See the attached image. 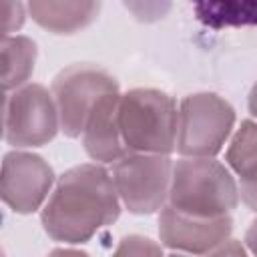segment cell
<instances>
[{"mask_svg": "<svg viewBox=\"0 0 257 257\" xmlns=\"http://www.w3.org/2000/svg\"><path fill=\"white\" fill-rule=\"evenodd\" d=\"M112 173L102 163H82L64 171L40 213L44 233L58 243H86L120 215Z\"/></svg>", "mask_w": 257, "mask_h": 257, "instance_id": "6da1fadb", "label": "cell"}, {"mask_svg": "<svg viewBox=\"0 0 257 257\" xmlns=\"http://www.w3.org/2000/svg\"><path fill=\"white\" fill-rule=\"evenodd\" d=\"M239 185L233 171L215 157H181L173 163L169 201L177 211L221 217L239 205Z\"/></svg>", "mask_w": 257, "mask_h": 257, "instance_id": "7a4b0ae2", "label": "cell"}, {"mask_svg": "<svg viewBox=\"0 0 257 257\" xmlns=\"http://www.w3.org/2000/svg\"><path fill=\"white\" fill-rule=\"evenodd\" d=\"M177 102L157 88H131L120 94L118 126L126 151L171 155L177 151Z\"/></svg>", "mask_w": 257, "mask_h": 257, "instance_id": "3957f363", "label": "cell"}, {"mask_svg": "<svg viewBox=\"0 0 257 257\" xmlns=\"http://www.w3.org/2000/svg\"><path fill=\"white\" fill-rule=\"evenodd\" d=\"M235 126L233 106L215 92L187 94L179 104L177 153L181 157H215Z\"/></svg>", "mask_w": 257, "mask_h": 257, "instance_id": "277c9868", "label": "cell"}, {"mask_svg": "<svg viewBox=\"0 0 257 257\" xmlns=\"http://www.w3.org/2000/svg\"><path fill=\"white\" fill-rule=\"evenodd\" d=\"M2 128L4 141L14 149H34L50 143L60 131L52 90L36 82H26L4 92Z\"/></svg>", "mask_w": 257, "mask_h": 257, "instance_id": "5b68a950", "label": "cell"}, {"mask_svg": "<svg viewBox=\"0 0 257 257\" xmlns=\"http://www.w3.org/2000/svg\"><path fill=\"white\" fill-rule=\"evenodd\" d=\"M112 179L124 209L133 215L159 213L169 201L171 155L128 151L112 163Z\"/></svg>", "mask_w": 257, "mask_h": 257, "instance_id": "8992f818", "label": "cell"}, {"mask_svg": "<svg viewBox=\"0 0 257 257\" xmlns=\"http://www.w3.org/2000/svg\"><path fill=\"white\" fill-rule=\"evenodd\" d=\"M52 96L60 116V131L68 139H78L96 102L118 92V80L94 64H70L52 80Z\"/></svg>", "mask_w": 257, "mask_h": 257, "instance_id": "52a82bcc", "label": "cell"}, {"mask_svg": "<svg viewBox=\"0 0 257 257\" xmlns=\"http://www.w3.org/2000/svg\"><path fill=\"white\" fill-rule=\"evenodd\" d=\"M54 183V171L40 155L18 149L4 155L0 197L14 213L28 215L42 209Z\"/></svg>", "mask_w": 257, "mask_h": 257, "instance_id": "ba28073f", "label": "cell"}, {"mask_svg": "<svg viewBox=\"0 0 257 257\" xmlns=\"http://www.w3.org/2000/svg\"><path fill=\"white\" fill-rule=\"evenodd\" d=\"M233 233L231 215L203 217L191 215L165 205L159 211V237L161 243L177 253L209 255Z\"/></svg>", "mask_w": 257, "mask_h": 257, "instance_id": "9c48e42d", "label": "cell"}, {"mask_svg": "<svg viewBox=\"0 0 257 257\" xmlns=\"http://www.w3.org/2000/svg\"><path fill=\"white\" fill-rule=\"evenodd\" d=\"M118 102L120 90L104 94L92 108L80 135L84 153L102 165H112L128 153L118 126Z\"/></svg>", "mask_w": 257, "mask_h": 257, "instance_id": "30bf717a", "label": "cell"}, {"mask_svg": "<svg viewBox=\"0 0 257 257\" xmlns=\"http://www.w3.org/2000/svg\"><path fill=\"white\" fill-rule=\"evenodd\" d=\"M102 0H26L30 18L52 34H74L100 14Z\"/></svg>", "mask_w": 257, "mask_h": 257, "instance_id": "8fae6325", "label": "cell"}, {"mask_svg": "<svg viewBox=\"0 0 257 257\" xmlns=\"http://www.w3.org/2000/svg\"><path fill=\"white\" fill-rule=\"evenodd\" d=\"M227 167L239 179L241 201L257 213V120H243L233 133L227 153Z\"/></svg>", "mask_w": 257, "mask_h": 257, "instance_id": "7c38bea8", "label": "cell"}, {"mask_svg": "<svg viewBox=\"0 0 257 257\" xmlns=\"http://www.w3.org/2000/svg\"><path fill=\"white\" fill-rule=\"evenodd\" d=\"M197 20L211 30L257 26V0H191Z\"/></svg>", "mask_w": 257, "mask_h": 257, "instance_id": "4fadbf2b", "label": "cell"}, {"mask_svg": "<svg viewBox=\"0 0 257 257\" xmlns=\"http://www.w3.org/2000/svg\"><path fill=\"white\" fill-rule=\"evenodd\" d=\"M2 88L14 90L28 82L36 64V42L22 34L2 36Z\"/></svg>", "mask_w": 257, "mask_h": 257, "instance_id": "5bb4252c", "label": "cell"}, {"mask_svg": "<svg viewBox=\"0 0 257 257\" xmlns=\"http://www.w3.org/2000/svg\"><path fill=\"white\" fill-rule=\"evenodd\" d=\"M122 6L133 14L135 20L153 24L171 12L173 0H122Z\"/></svg>", "mask_w": 257, "mask_h": 257, "instance_id": "9a60e30c", "label": "cell"}, {"mask_svg": "<svg viewBox=\"0 0 257 257\" xmlns=\"http://www.w3.org/2000/svg\"><path fill=\"white\" fill-rule=\"evenodd\" d=\"M28 8L20 0H2V36L16 34L24 20H26Z\"/></svg>", "mask_w": 257, "mask_h": 257, "instance_id": "2e32d148", "label": "cell"}, {"mask_svg": "<svg viewBox=\"0 0 257 257\" xmlns=\"http://www.w3.org/2000/svg\"><path fill=\"white\" fill-rule=\"evenodd\" d=\"M114 253L116 255H159V253H163V247L157 245L155 241L147 239V237L128 235V237L120 239Z\"/></svg>", "mask_w": 257, "mask_h": 257, "instance_id": "e0dca14e", "label": "cell"}, {"mask_svg": "<svg viewBox=\"0 0 257 257\" xmlns=\"http://www.w3.org/2000/svg\"><path fill=\"white\" fill-rule=\"evenodd\" d=\"M245 245H247V251L257 255V217L251 221L247 233H245Z\"/></svg>", "mask_w": 257, "mask_h": 257, "instance_id": "ac0fdd59", "label": "cell"}, {"mask_svg": "<svg viewBox=\"0 0 257 257\" xmlns=\"http://www.w3.org/2000/svg\"><path fill=\"white\" fill-rule=\"evenodd\" d=\"M247 104H249V112L257 118V82L253 84V88H251V92H249V100H247Z\"/></svg>", "mask_w": 257, "mask_h": 257, "instance_id": "d6986e66", "label": "cell"}]
</instances>
